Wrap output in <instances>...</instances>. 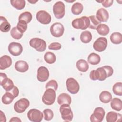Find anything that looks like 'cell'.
<instances>
[{
  "instance_id": "15",
  "label": "cell",
  "mask_w": 122,
  "mask_h": 122,
  "mask_svg": "<svg viewBox=\"0 0 122 122\" xmlns=\"http://www.w3.org/2000/svg\"><path fill=\"white\" fill-rule=\"evenodd\" d=\"M49 77V71L48 69L44 66L40 67L37 70V78L40 82L46 81Z\"/></svg>"
},
{
  "instance_id": "1",
  "label": "cell",
  "mask_w": 122,
  "mask_h": 122,
  "mask_svg": "<svg viewBox=\"0 0 122 122\" xmlns=\"http://www.w3.org/2000/svg\"><path fill=\"white\" fill-rule=\"evenodd\" d=\"M60 112L62 119L65 122H71L73 118V114L69 104H63L60 107Z\"/></svg>"
},
{
  "instance_id": "12",
  "label": "cell",
  "mask_w": 122,
  "mask_h": 122,
  "mask_svg": "<svg viewBox=\"0 0 122 122\" xmlns=\"http://www.w3.org/2000/svg\"><path fill=\"white\" fill-rule=\"evenodd\" d=\"M107 44V40L106 38L99 37L93 43V47L95 51L98 52H102L106 49Z\"/></svg>"
},
{
  "instance_id": "22",
  "label": "cell",
  "mask_w": 122,
  "mask_h": 122,
  "mask_svg": "<svg viewBox=\"0 0 122 122\" xmlns=\"http://www.w3.org/2000/svg\"><path fill=\"white\" fill-rule=\"evenodd\" d=\"M77 69L81 72H86L89 69V64L87 61L83 59L79 60L76 62Z\"/></svg>"
},
{
  "instance_id": "40",
  "label": "cell",
  "mask_w": 122,
  "mask_h": 122,
  "mask_svg": "<svg viewBox=\"0 0 122 122\" xmlns=\"http://www.w3.org/2000/svg\"><path fill=\"white\" fill-rule=\"evenodd\" d=\"M45 88L46 89L51 88L54 90L56 91L58 89L57 82L54 80H51L46 83Z\"/></svg>"
},
{
  "instance_id": "36",
  "label": "cell",
  "mask_w": 122,
  "mask_h": 122,
  "mask_svg": "<svg viewBox=\"0 0 122 122\" xmlns=\"http://www.w3.org/2000/svg\"><path fill=\"white\" fill-rule=\"evenodd\" d=\"M23 33L20 32L17 29V27H13L10 30V35L11 37L16 40L20 39L22 38Z\"/></svg>"
},
{
  "instance_id": "20",
  "label": "cell",
  "mask_w": 122,
  "mask_h": 122,
  "mask_svg": "<svg viewBox=\"0 0 122 122\" xmlns=\"http://www.w3.org/2000/svg\"><path fill=\"white\" fill-rule=\"evenodd\" d=\"M57 102L59 105L63 104H68L70 105L71 103V96L66 93L60 94L57 98Z\"/></svg>"
},
{
  "instance_id": "19",
  "label": "cell",
  "mask_w": 122,
  "mask_h": 122,
  "mask_svg": "<svg viewBox=\"0 0 122 122\" xmlns=\"http://www.w3.org/2000/svg\"><path fill=\"white\" fill-rule=\"evenodd\" d=\"M15 68L20 72H25L29 69V65L28 63L22 60L17 61L15 64Z\"/></svg>"
},
{
  "instance_id": "44",
  "label": "cell",
  "mask_w": 122,
  "mask_h": 122,
  "mask_svg": "<svg viewBox=\"0 0 122 122\" xmlns=\"http://www.w3.org/2000/svg\"><path fill=\"white\" fill-rule=\"evenodd\" d=\"M113 2V0H102V5L105 7V8H108L111 7Z\"/></svg>"
},
{
  "instance_id": "38",
  "label": "cell",
  "mask_w": 122,
  "mask_h": 122,
  "mask_svg": "<svg viewBox=\"0 0 122 122\" xmlns=\"http://www.w3.org/2000/svg\"><path fill=\"white\" fill-rule=\"evenodd\" d=\"M27 27V23L23 20H19L17 25L18 30L22 33L26 31Z\"/></svg>"
},
{
  "instance_id": "2",
  "label": "cell",
  "mask_w": 122,
  "mask_h": 122,
  "mask_svg": "<svg viewBox=\"0 0 122 122\" xmlns=\"http://www.w3.org/2000/svg\"><path fill=\"white\" fill-rule=\"evenodd\" d=\"M72 27L76 29L82 30H86L89 28L90 25V20L89 17L83 16L80 18L74 19L71 23Z\"/></svg>"
},
{
  "instance_id": "46",
  "label": "cell",
  "mask_w": 122,
  "mask_h": 122,
  "mask_svg": "<svg viewBox=\"0 0 122 122\" xmlns=\"http://www.w3.org/2000/svg\"><path fill=\"white\" fill-rule=\"evenodd\" d=\"M0 122H5L6 121V118L4 113L2 112V111H0Z\"/></svg>"
},
{
  "instance_id": "17",
  "label": "cell",
  "mask_w": 122,
  "mask_h": 122,
  "mask_svg": "<svg viewBox=\"0 0 122 122\" xmlns=\"http://www.w3.org/2000/svg\"><path fill=\"white\" fill-rule=\"evenodd\" d=\"M12 64L11 58L8 55H5L0 58V69L5 70L10 67Z\"/></svg>"
},
{
  "instance_id": "26",
  "label": "cell",
  "mask_w": 122,
  "mask_h": 122,
  "mask_svg": "<svg viewBox=\"0 0 122 122\" xmlns=\"http://www.w3.org/2000/svg\"><path fill=\"white\" fill-rule=\"evenodd\" d=\"M96 30L98 34L102 36L107 35L110 31L109 27L105 24H100L97 27Z\"/></svg>"
},
{
  "instance_id": "9",
  "label": "cell",
  "mask_w": 122,
  "mask_h": 122,
  "mask_svg": "<svg viewBox=\"0 0 122 122\" xmlns=\"http://www.w3.org/2000/svg\"><path fill=\"white\" fill-rule=\"evenodd\" d=\"M0 85L6 92L10 91L14 87L12 81L7 78V75L5 73L1 72L0 73Z\"/></svg>"
},
{
  "instance_id": "27",
  "label": "cell",
  "mask_w": 122,
  "mask_h": 122,
  "mask_svg": "<svg viewBox=\"0 0 122 122\" xmlns=\"http://www.w3.org/2000/svg\"><path fill=\"white\" fill-rule=\"evenodd\" d=\"M111 41L115 44H119L122 42V36L121 33L115 32L110 36Z\"/></svg>"
},
{
  "instance_id": "42",
  "label": "cell",
  "mask_w": 122,
  "mask_h": 122,
  "mask_svg": "<svg viewBox=\"0 0 122 122\" xmlns=\"http://www.w3.org/2000/svg\"><path fill=\"white\" fill-rule=\"evenodd\" d=\"M61 45L59 42L51 43L48 46L49 49L52 50H59L61 49Z\"/></svg>"
},
{
  "instance_id": "16",
  "label": "cell",
  "mask_w": 122,
  "mask_h": 122,
  "mask_svg": "<svg viewBox=\"0 0 122 122\" xmlns=\"http://www.w3.org/2000/svg\"><path fill=\"white\" fill-rule=\"evenodd\" d=\"M109 15L108 12L104 8L99 9L96 15V19L101 22H106L109 19Z\"/></svg>"
},
{
  "instance_id": "5",
  "label": "cell",
  "mask_w": 122,
  "mask_h": 122,
  "mask_svg": "<svg viewBox=\"0 0 122 122\" xmlns=\"http://www.w3.org/2000/svg\"><path fill=\"white\" fill-rule=\"evenodd\" d=\"M64 4L61 1H59L56 2L53 6V12L55 17L58 19H60L62 18L65 12Z\"/></svg>"
},
{
  "instance_id": "7",
  "label": "cell",
  "mask_w": 122,
  "mask_h": 122,
  "mask_svg": "<svg viewBox=\"0 0 122 122\" xmlns=\"http://www.w3.org/2000/svg\"><path fill=\"white\" fill-rule=\"evenodd\" d=\"M30 105V102L26 98H21L17 101L14 105V109L18 113L24 112Z\"/></svg>"
},
{
  "instance_id": "34",
  "label": "cell",
  "mask_w": 122,
  "mask_h": 122,
  "mask_svg": "<svg viewBox=\"0 0 122 122\" xmlns=\"http://www.w3.org/2000/svg\"><path fill=\"white\" fill-rule=\"evenodd\" d=\"M90 20V25L89 28L92 29H96L97 27L101 24V22L96 19L94 15L90 16L89 17Z\"/></svg>"
},
{
  "instance_id": "47",
  "label": "cell",
  "mask_w": 122,
  "mask_h": 122,
  "mask_svg": "<svg viewBox=\"0 0 122 122\" xmlns=\"http://www.w3.org/2000/svg\"><path fill=\"white\" fill-rule=\"evenodd\" d=\"M9 122H21V120L19 118H18V117H14L12 118L9 121Z\"/></svg>"
},
{
  "instance_id": "30",
  "label": "cell",
  "mask_w": 122,
  "mask_h": 122,
  "mask_svg": "<svg viewBox=\"0 0 122 122\" xmlns=\"http://www.w3.org/2000/svg\"><path fill=\"white\" fill-rule=\"evenodd\" d=\"M83 5L79 2H75L73 4L71 7V12L74 15H79L83 11Z\"/></svg>"
},
{
  "instance_id": "11",
  "label": "cell",
  "mask_w": 122,
  "mask_h": 122,
  "mask_svg": "<svg viewBox=\"0 0 122 122\" xmlns=\"http://www.w3.org/2000/svg\"><path fill=\"white\" fill-rule=\"evenodd\" d=\"M64 31V28L63 25L60 22L53 23L50 28V32L51 35L56 38L62 36Z\"/></svg>"
},
{
  "instance_id": "33",
  "label": "cell",
  "mask_w": 122,
  "mask_h": 122,
  "mask_svg": "<svg viewBox=\"0 0 122 122\" xmlns=\"http://www.w3.org/2000/svg\"><path fill=\"white\" fill-rule=\"evenodd\" d=\"M44 59L45 61L49 64H53L56 61V58L55 55L50 51L46 52L44 55Z\"/></svg>"
},
{
  "instance_id": "18",
  "label": "cell",
  "mask_w": 122,
  "mask_h": 122,
  "mask_svg": "<svg viewBox=\"0 0 122 122\" xmlns=\"http://www.w3.org/2000/svg\"><path fill=\"white\" fill-rule=\"evenodd\" d=\"M122 120V115L113 111H111L107 113L106 116V120L107 122H120Z\"/></svg>"
},
{
  "instance_id": "37",
  "label": "cell",
  "mask_w": 122,
  "mask_h": 122,
  "mask_svg": "<svg viewBox=\"0 0 122 122\" xmlns=\"http://www.w3.org/2000/svg\"><path fill=\"white\" fill-rule=\"evenodd\" d=\"M43 113L44 115V120L47 121L52 120L54 116L53 111L50 109H44L43 111Z\"/></svg>"
},
{
  "instance_id": "41",
  "label": "cell",
  "mask_w": 122,
  "mask_h": 122,
  "mask_svg": "<svg viewBox=\"0 0 122 122\" xmlns=\"http://www.w3.org/2000/svg\"><path fill=\"white\" fill-rule=\"evenodd\" d=\"M90 78L93 81H96L97 80H98L99 78V73L98 71L96 70H92L91 71L90 73Z\"/></svg>"
},
{
  "instance_id": "35",
  "label": "cell",
  "mask_w": 122,
  "mask_h": 122,
  "mask_svg": "<svg viewBox=\"0 0 122 122\" xmlns=\"http://www.w3.org/2000/svg\"><path fill=\"white\" fill-rule=\"evenodd\" d=\"M112 91L114 94L118 96L122 95V83L118 82L115 83L112 87Z\"/></svg>"
},
{
  "instance_id": "24",
  "label": "cell",
  "mask_w": 122,
  "mask_h": 122,
  "mask_svg": "<svg viewBox=\"0 0 122 122\" xmlns=\"http://www.w3.org/2000/svg\"><path fill=\"white\" fill-rule=\"evenodd\" d=\"M111 107L112 108L116 111H120L122 109V102L121 99L114 98L111 100Z\"/></svg>"
},
{
  "instance_id": "48",
  "label": "cell",
  "mask_w": 122,
  "mask_h": 122,
  "mask_svg": "<svg viewBox=\"0 0 122 122\" xmlns=\"http://www.w3.org/2000/svg\"><path fill=\"white\" fill-rule=\"evenodd\" d=\"M38 1V0H36V1H34V0H32V1H29L28 0V2L30 3H32V4H34L36 2H37Z\"/></svg>"
},
{
  "instance_id": "29",
  "label": "cell",
  "mask_w": 122,
  "mask_h": 122,
  "mask_svg": "<svg viewBox=\"0 0 122 122\" xmlns=\"http://www.w3.org/2000/svg\"><path fill=\"white\" fill-rule=\"evenodd\" d=\"M15 97L10 92H6L2 96L1 101L4 104H10L11 103Z\"/></svg>"
},
{
  "instance_id": "10",
  "label": "cell",
  "mask_w": 122,
  "mask_h": 122,
  "mask_svg": "<svg viewBox=\"0 0 122 122\" xmlns=\"http://www.w3.org/2000/svg\"><path fill=\"white\" fill-rule=\"evenodd\" d=\"M105 111L102 107L96 108L93 113L90 116V121L92 122H101L103 121L105 116Z\"/></svg>"
},
{
  "instance_id": "3",
  "label": "cell",
  "mask_w": 122,
  "mask_h": 122,
  "mask_svg": "<svg viewBox=\"0 0 122 122\" xmlns=\"http://www.w3.org/2000/svg\"><path fill=\"white\" fill-rule=\"evenodd\" d=\"M55 91L51 88L47 89L42 97L43 102L47 105H51L53 104L55 102Z\"/></svg>"
},
{
  "instance_id": "25",
  "label": "cell",
  "mask_w": 122,
  "mask_h": 122,
  "mask_svg": "<svg viewBox=\"0 0 122 122\" xmlns=\"http://www.w3.org/2000/svg\"><path fill=\"white\" fill-rule=\"evenodd\" d=\"M88 62L92 65H95L99 64L101 61L100 56L92 52L90 53L88 57Z\"/></svg>"
},
{
  "instance_id": "21",
  "label": "cell",
  "mask_w": 122,
  "mask_h": 122,
  "mask_svg": "<svg viewBox=\"0 0 122 122\" xmlns=\"http://www.w3.org/2000/svg\"><path fill=\"white\" fill-rule=\"evenodd\" d=\"M10 24L7 21V19L3 17H0V30L3 32H7L10 29Z\"/></svg>"
},
{
  "instance_id": "14",
  "label": "cell",
  "mask_w": 122,
  "mask_h": 122,
  "mask_svg": "<svg viewBox=\"0 0 122 122\" xmlns=\"http://www.w3.org/2000/svg\"><path fill=\"white\" fill-rule=\"evenodd\" d=\"M9 52L14 56H18L21 54L23 51V47L21 44L12 42L8 46Z\"/></svg>"
},
{
  "instance_id": "45",
  "label": "cell",
  "mask_w": 122,
  "mask_h": 122,
  "mask_svg": "<svg viewBox=\"0 0 122 122\" xmlns=\"http://www.w3.org/2000/svg\"><path fill=\"white\" fill-rule=\"evenodd\" d=\"M8 92H10L13 95V96L15 97V98L17 97L18 96L19 93L18 88H17V87H16L15 86H14V87L11 90H10V91H8Z\"/></svg>"
},
{
  "instance_id": "6",
  "label": "cell",
  "mask_w": 122,
  "mask_h": 122,
  "mask_svg": "<svg viewBox=\"0 0 122 122\" xmlns=\"http://www.w3.org/2000/svg\"><path fill=\"white\" fill-rule=\"evenodd\" d=\"M66 85L68 91L71 94H75L77 93L80 90L79 83L73 78L67 79L66 81Z\"/></svg>"
},
{
  "instance_id": "39",
  "label": "cell",
  "mask_w": 122,
  "mask_h": 122,
  "mask_svg": "<svg viewBox=\"0 0 122 122\" xmlns=\"http://www.w3.org/2000/svg\"><path fill=\"white\" fill-rule=\"evenodd\" d=\"M97 70L98 71L100 76L98 80L100 81H104L107 78V74L104 69L102 67L97 68Z\"/></svg>"
},
{
  "instance_id": "31",
  "label": "cell",
  "mask_w": 122,
  "mask_h": 122,
  "mask_svg": "<svg viewBox=\"0 0 122 122\" xmlns=\"http://www.w3.org/2000/svg\"><path fill=\"white\" fill-rule=\"evenodd\" d=\"M11 5L18 10L23 9L26 5V1L24 0H10Z\"/></svg>"
},
{
  "instance_id": "43",
  "label": "cell",
  "mask_w": 122,
  "mask_h": 122,
  "mask_svg": "<svg viewBox=\"0 0 122 122\" xmlns=\"http://www.w3.org/2000/svg\"><path fill=\"white\" fill-rule=\"evenodd\" d=\"M104 70H105V71L107 74V78L111 76L113 73V70L112 67L108 65L104 66L102 67Z\"/></svg>"
},
{
  "instance_id": "8",
  "label": "cell",
  "mask_w": 122,
  "mask_h": 122,
  "mask_svg": "<svg viewBox=\"0 0 122 122\" xmlns=\"http://www.w3.org/2000/svg\"><path fill=\"white\" fill-rule=\"evenodd\" d=\"M28 119L33 122H40L42 120L43 114L40 110L36 109H31L27 113Z\"/></svg>"
},
{
  "instance_id": "32",
  "label": "cell",
  "mask_w": 122,
  "mask_h": 122,
  "mask_svg": "<svg viewBox=\"0 0 122 122\" xmlns=\"http://www.w3.org/2000/svg\"><path fill=\"white\" fill-rule=\"evenodd\" d=\"M32 19V14L28 11H25L21 13L19 17V20H23L27 24L31 21Z\"/></svg>"
},
{
  "instance_id": "4",
  "label": "cell",
  "mask_w": 122,
  "mask_h": 122,
  "mask_svg": "<svg viewBox=\"0 0 122 122\" xmlns=\"http://www.w3.org/2000/svg\"><path fill=\"white\" fill-rule=\"evenodd\" d=\"M29 44L39 52H43L46 49V43L45 41L39 38L31 39L29 41Z\"/></svg>"
},
{
  "instance_id": "13",
  "label": "cell",
  "mask_w": 122,
  "mask_h": 122,
  "mask_svg": "<svg viewBox=\"0 0 122 122\" xmlns=\"http://www.w3.org/2000/svg\"><path fill=\"white\" fill-rule=\"evenodd\" d=\"M37 20L43 24H48L51 20L50 14L45 10H40L36 13Z\"/></svg>"
},
{
  "instance_id": "28",
  "label": "cell",
  "mask_w": 122,
  "mask_h": 122,
  "mask_svg": "<svg viewBox=\"0 0 122 122\" xmlns=\"http://www.w3.org/2000/svg\"><path fill=\"white\" fill-rule=\"evenodd\" d=\"M80 40L84 43H89L92 40V33L87 30L82 32L80 35Z\"/></svg>"
},
{
  "instance_id": "23",
  "label": "cell",
  "mask_w": 122,
  "mask_h": 122,
  "mask_svg": "<svg viewBox=\"0 0 122 122\" xmlns=\"http://www.w3.org/2000/svg\"><path fill=\"white\" fill-rule=\"evenodd\" d=\"M99 99L101 102L104 103H107L112 100V95L110 92L104 91L101 92L100 94Z\"/></svg>"
}]
</instances>
